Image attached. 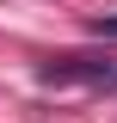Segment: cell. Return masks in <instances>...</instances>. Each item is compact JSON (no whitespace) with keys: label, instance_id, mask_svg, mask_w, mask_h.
Here are the masks:
<instances>
[{"label":"cell","instance_id":"obj_1","mask_svg":"<svg viewBox=\"0 0 117 123\" xmlns=\"http://www.w3.org/2000/svg\"><path fill=\"white\" fill-rule=\"evenodd\" d=\"M43 86H111L117 92V62H99V55H56L37 68Z\"/></svg>","mask_w":117,"mask_h":123},{"label":"cell","instance_id":"obj_2","mask_svg":"<svg viewBox=\"0 0 117 123\" xmlns=\"http://www.w3.org/2000/svg\"><path fill=\"white\" fill-rule=\"evenodd\" d=\"M86 31H92V37H117V12H92Z\"/></svg>","mask_w":117,"mask_h":123}]
</instances>
